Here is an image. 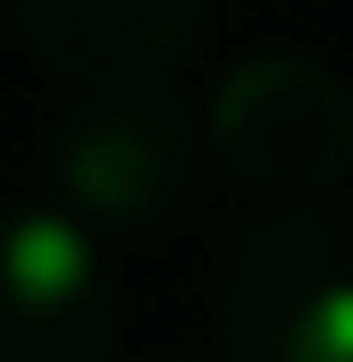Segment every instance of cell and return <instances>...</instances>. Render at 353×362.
I'll return each mask as SVG.
<instances>
[{
	"instance_id": "6da1fadb",
	"label": "cell",
	"mask_w": 353,
	"mask_h": 362,
	"mask_svg": "<svg viewBox=\"0 0 353 362\" xmlns=\"http://www.w3.org/2000/svg\"><path fill=\"white\" fill-rule=\"evenodd\" d=\"M219 329L236 362H353V219L311 202L261 219L227 253Z\"/></svg>"
},
{
	"instance_id": "7a4b0ae2",
	"label": "cell",
	"mask_w": 353,
	"mask_h": 362,
	"mask_svg": "<svg viewBox=\"0 0 353 362\" xmlns=\"http://www.w3.org/2000/svg\"><path fill=\"white\" fill-rule=\"evenodd\" d=\"M193 169V118L185 101L160 93V76H135V85H92L59 135H51V185H59V211H76L92 236L109 228H152L185 194Z\"/></svg>"
},
{
	"instance_id": "3957f363",
	"label": "cell",
	"mask_w": 353,
	"mask_h": 362,
	"mask_svg": "<svg viewBox=\"0 0 353 362\" xmlns=\"http://www.w3.org/2000/svg\"><path fill=\"white\" fill-rule=\"evenodd\" d=\"M210 152L261 194L311 202L353 169V93L294 51H261L210 93Z\"/></svg>"
},
{
	"instance_id": "277c9868",
	"label": "cell",
	"mask_w": 353,
	"mask_h": 362,
	"mask_svg": "<svg viewBox=\"0 0 353 362\" xmlns=\"http://www.w3.org/2000/svg\"><path fill=\"white\" fill-rule=\"evenodd\" d=\"M118 278L76 211H0V362H109Z\"/></svg>"
},
{
	"instance_id": "5b68a950",
	"label": "cell",
	"mask_w": 353,
	"mask_h": 362,
	"mask_svg": "<svg viewBox=\"0 0 353 362\" xmlns=\"http://www.w3.org/2000/svg\"><path fill=\"white\" fill-rule=\"evenodd\" d=\"M202 8L210 0H8L34 59H51L76 85L169 76L202 34Z\"/></svg>"
},
{
	"instance_id": "8992f818",
	"label": "cell",
	"mask_w": 353,
	"mask_h": 362,
	"mask_svg": "<svg viewBox=\"0 0 353 362\" xmlns=\"http://www.w3.org/2000/svg\"><path fill=\"white\" fill-rule=\"evenodd\" d=\"M152 362H202V354H152Z\"/></svg>"
}]
</instances>
